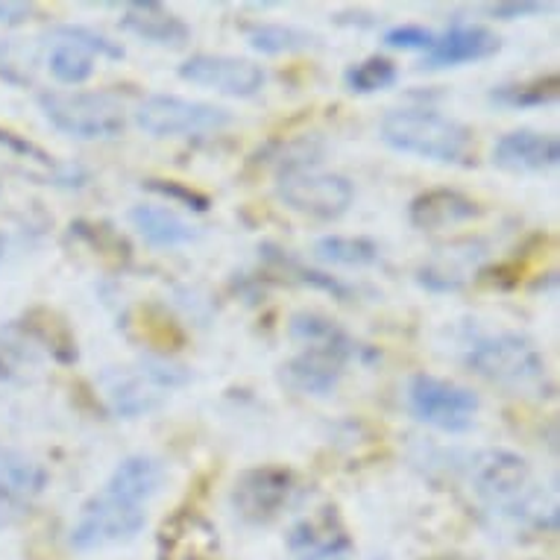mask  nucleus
Wrapping results in <instances>:
<instances>
[{"label": "nucleus", "instance_id": "nucleus-1", "mask_svg": "<svg viewBox=\"0 0 560 560\" xmlns=\"http://www.w3.org/2000/svg\"><path fill=\"white\" fill-rule=\"evenodd\" d=\"M382 141L396 153L429 159L441 165L467 167L476 162V141L472 129L464 127L460 120L441 115V112L425 109H390L378 124Z\"/></svg>", "mask_w": 560, "mask_h": 560}, {"label": "nucleus", "instance_id": "nucleus-2", "mask_svg": "<svg viewBox=\"0 0 560 560\" xmlns=\"http://www.w3.org/2000/svg\"><path fill=\"white\" fill-rule=\"evenodd\" d=\"M469 485L476 497L493 514L511 516L520 523H534L542 528V514L558 520L555 508H542V497L534 490L528 460L508 450H485L469 458Z\"/></svg>", "mask_w": 560, "mask_h": 560}, {"label": "nucleus", "instance_id": "nucleus-3", "mask_svg": "<svg viewBox=\"0 0 560 560\" xmlns=\"http://www.w3.org/2000/svg\"><path fill=\"white\" fill-rule=\"evenodd\" d=\"M191 382V370L179 368L162 355H148L129 368L103 370L97 385L109 411L124 420H138L156 411L167 396Z\"/></svg>", "mask_w": 560, "mask_h": 560}, {"label": "nucleus", "instance_id": "nucleus-4", "mask_svg": "<svg viewBox=\"0 0 560 560\" xmlns=\"http://www.w3.org/2000/svg\"><path fill=\"white\" fill-rule=\"evenodd\" d=\"M464 361L476 376L493 385L514 387V390L537 387L546 378L542 352L520 331H499V335L472 340Z\"/></svg>", "mask_w": 560, "mask_h": 560}, {"label": "nucleus", "instance_id": "nucleus-5", "mask_svg": "<svg viewBox=\"0 0 560 560\" xmlns=\"http://www.w3.org/2000/svg\"><path fill=\"white\" fill-rule=\"evenodd\" d=\"M38 106L50 127L80 141L115 138L127 127L120 103L103 92H42Z\"/></svg>", "mask_w": 560, "mask_h": 560}, {"label": "nucleus", "instance_id": "nucleus-6", "mask_svg": "<svg viewBox=\"0 0 560 560\" xmlns=\"http://www.w3.org/2000/svg\"><path fill=\"white\" fill-rule=\"evenodd\" d=\"M144 520H148L144 505H138L136 499L106 485L101 493H94L85 502L77 516L71 528V546L77 551H94L112 542H127L144 528Z\"/></svg>", "mask_w": 560, "mask_h": 560}, {"label": "nucleus", "instance_id": "nucleus-7", "mask_svg": "<svg viewBox=\"0 0 560 560\" xmlns=\"http://www.w3.org/2000/svg\"><path fill=\"white\" fill-rule=\"evenodd\" d=\"M276 194L294 212L317 218V221H335L355 200V188H352L347 176L329 174V171H320L314 165H296L288 167V171H279Z\"/></svg>", "mask_w": 560, "mask_h": 560}, {"label": "nucleus", "instance_id": "nucleus-8", "mask_svg": "<svg viewBox=\"0 0 560 560\" xmlns=\"http://www.w3.org/2000/svg\"><path fill=\"white\" fill-rule=\"evenodd\" d=\"M478 396L446 378L417 373L408 382V408L420 423L450 434H464L476 425Z\"/></svg>", "mask_w": 560, "mask_h": 560}, {"label": "nucleus", "instance_id": "nucleus-9", "mask_svg": "<svg viewBox=\"0 0 560 560\" xmlns=\"http://www.w3.org/2000/svg\"><path fill=\"white\" fill-rule=\"evenodd\" d=\"M136 124L153 138L200 136V132H218L230 127L232 115L214 103L188 101L176 94H153L138 103Z\"/></svg>", "mask_w": 560, "mask_h": 560}, {"label": "nucleus", "instance_id": "nucleus-10", "mask_svg": "<svg viewBox=\"0 0 560 560\" xmlns=\"http://www.w3.org/2000/svg\"><path fill=\"white\" fill-rule=\"evenodd\" d=\"M296 490V478L285 467L244 469L232 485V511L247 525H267L285 511Z\"/></svg>", "mask_w": 560, "mask_h": 560}, {"label": "nucleus", "instance_id": "nucleus-11", "mask_svg": "<svg viewBox=\"0 0 560 560\" xmlns=\"http://www.w3.org/2000/svg\"><path fill=\"white\" fill-rule=\"evenodd\" d=\"M179 80L200 89L230 94V97H256L267 83L265 68L241 56L197 54L179 65Z\"/></svg>", "mask_w": 560, "mask_h": 560}, {"label": "nucleus", "instance_id": "nucleus-12", "mask_svg": "<svg viewBox=\"0 0 560 560\" xmlns=\"http://www.w3.org/2000/svg\"><path fill=\"white\" fill-rule=\"evenodd\" d=\"M156 560H221V534L200 511L176 508L159 525Z\"/></svg>", "mask_w": 560, "mask_h": 560}, {"label": "nucleus", "instance_id": "nucleus-13", "mask_svg": "<svg viewBox=\"0 0 560 560\" xmlns=\"http://www.w3.org/2000/svg\"><path fill=\"white\" fill-rule=\"evenodd\" d=\"M45 485L47 469L42 464L0 443V525H12L24 516Z\"/></svg>", "mask_w": 560, "mask_h": 560}, {"label": "nucleus", "instance_id": "nucleus-14", "mask_svg": "<svg viewBox=\"0 0 560 560\" xmlns=\"http://www.w3.org/2000/svg\"><path fill=\"white\" fill-rule=\"evenodd\" d=\"M502 38L481 24H460L455 21L446 33H434L432 47L425 50V68H458V65L485 62L499 54Z\"/></svg>", "mask_w": 560, "mask_h": 560}, {"label": "nucleus", "instance_id": "nucleus-15", "mask_svg": "<svg viewBox=\"0 0 560 560\" xmlns=\"http://www.w3.org/2000/svg\"><path fill=\"white\" fill-rule=\"evenodd\" d=\"M481 206L472 197L455 191V188H429V191L417 194L408 206V221L413 230L423 232H441L460 226L481 218Z\"/></svg>", "mask_w": 560, "mask_h": 560}, {"label": "nucleus", "instance_id": "nucleus-16", "mask_svg": "<svg viewBox=\"0 0 560 560\" xmlns=\"http://www.w3.org/2000/svg\"><path fill=\"white\" fill-rule=\"evenodd\" d=\"M493 162L502 171H514V174H540L560 162V141L549 132L514 129L497 141Z\"/></svg>", "mask_w": 560, "mask_h": 560}, {"label": "nucleus", "instance_id": "nucleus-17", "mask_svg": "<svg viewBox=\"0 0 560 560\" xmlns=\"http://www.w3.org/2000/svg\"><path fill=\"white\" fill-rule=\"evenodd\" d=\"M120 27L141 38V42L162 47H183L191 38V27L176 12H171L167 7L156 3V0L127 3Z\"/></svg>", "mask_w": 560, "mask_h": 560}, {"label": "nucleus", "instance_id": "nucleus-18", "mask_svg": "<svg viewBox=\"0 0 560 560\" xmlns=\"http://www.w3.org/2000/svg\"><path fill=\"white\" fill-rule=\"evenodd\" d=\"M347 361L326 349H303L300 355L282 364V382L291 390L308 396H326L338 387Z\"/></svg>", "mask_w": 560, "mask_h": 560}, {"label": "nucleus", "instance_id": "nucleus-19", "mask_svg": "<svg viewBox=\"0 0 560 560\" xmlns=\"http://www.w3.org/2000/svg\"><path fill=\"white\" fill-rule=\"evenodd\" d=\"M129 223L136 226L138 235L148 241L150 247L159 249L183 247V244L200 238V230L194 223H188L183 214H176L174 209H165V206H150V202L132 206Z\"/></svg>", "mask_w": 560, "mask_h": 560}, {"label": "nucleus", "instance_id": "nucleus-20", "mask_svg": "<svg viewBox=\"0 0 560 560\" xmlns=\"http://www.w3.org/2000/svg\"><path fill=\"white\" fill-rule=\"evenodd\" d=\"M68 238L85 253H92L97 265L106 270H124L132 261V244L112 223L74 221L68 226Z\"/></svg>", "mask_w": 560, "mask_h": 560}, {"label": "nucleus", "instance_id": "nucleus-21", "mask_svg": "<svg viewBox=\"0 0 560 560\" xmlns=\"http://www.w3.org/2000/svg\"><path fill=\"white\" fill-rule=\"evenodd\" d=\"M288 331L296 343H303L305 349H326V352H335L343 361L355 359L359 355V343L349 338L347 331L340 329L338 323L323 317L317 312H300L291 317L288 323Z\"/></svg>", "mask_w": 560, "mask_h": 560}, {"label": "nucleus", "instance_id": "nucleus-22", "mask_svg": "<svg viewBox=\"0 0 560 560\" xmlns=\"http://www.w3.org/2000/svg\"><path fill=\"white\" fill-rule=\"evenodd\" d=\"M19 326L27 331L30 338L38 340L59 364H74L77 361L74 331H71V326H68L56 312L33 308V312L24 314V320H21Z\"/></svg>", "mask_w": 560, "mask_h": 560}, {"label": "nucleus", "instance_id": "nucleus-23", "mask_svg": "<svg viewBox=\"0 0 560 560\" xmlns=\"http://www.w3.org/2000/svg\"><path fill=\"white\" fill-rule=\"evenodd\" d=\"M47 68L62 85H80L94 74V54L74 38L54 30V47L47 54Z\"/></svg>", "mask_w": 560, "mask_h": 560}, {"label": "nucleus", "instance_id": "nucleus-24", "mask_svg": "<svg viewBox=\"0 0 560 560\" xmlns=\"http://www.w3.org/2000/svg\"><path fill=\"white\" fill-rule=\"evenodd\" d=\"M129 331H136L138 338L156 349H179L185 343L183 326L159 305H141L127 317Z\"/></svg>", "mask_w": 560, "mask_h": 560}, {"label": "nucleus", "instance_id": "nucleus-25", "mask_svg": "<svg viewBox=\"0 0 560 560\" xmlns=\"http://www.w3.org/2000/svg\"><path fill=\"white\" fill-rule=\"evenodd\" d=\"M349 537L340 525L335 508H323L317 516H308L303 523H296L291 528L288 546L300 555V551L326 549V546H347Z\"/></svg>", "mask_w": 560, "mask_h": 560}, {"label": "nucleus", "instance_id": "nucleus-26", "mask_svg": "<svg viewBox=\"0 0 560 560\" xmlns=\"http://www.w3.org/2000/svg\"><path fill=\"white\" fill-rule=\"evenodd\" d=\"M560 94V80L558 74L537 77L528 83H508L499 85L490 92V101L505 109H537V106H549L558 101Z\"/></svg>", "mask_w": 560, "mask_h": 560}, {"label": "nucleus", "instance_id": "nucleus-27", "mask_svg": "<svg viewBox=\"0 0 560 560\" xmlns=\"http://www.w3.org/2000/svg\"><path fill=\"white\" fill-rule=\"evenodd\" d=\"M314 253L323 261L340 267H370L382 258L376 241L361 238V235L359 238L355 235H326V238L317 241Z\"/></svg>", "mask_w": 560, "mask_h": 560}, {"label": "nucleus", "instance_id": "nucleus-28", "mask_svg": "<svg viewBox=\"0 0 560 560\" xmlns=\"http://www.w3.org/2000/svg\"><path fill=\"white\" fill-rule=\"evenodd\" d=\"M244 36H247L253 50L265 56L296 54V50H305L317 42L305 30L285 27V24H244Z\"/></svg>", "mask_w": 560, "mask_h": 560}, {"label": "nucleus", "instance_id": "nucleus-29", "mask_svg": "<svg viewBox=\"0 0 560 560\" xmlns=\"http://www.w3.org/2000/svg\"><path fill=\"white\" fill-rule=\"evenodd\" d=\"M396 65L385 56H368V59H361L352 68H347V74H343V83H347L349 92L355 94H376L385 92L390 85L396 83Z\"/></svg>", "mask_w": 560, "mask_h": 560}, {"label": "nucleus", "instance_id": "nucleus-30", "mask_svg": "<svg viewBox=\"0 0 560 560\" xmlns=\"http://www.w3.org/2000/svg\"><path fill=\"white\" fill-rule=\"evenodd\" d=\"M265 249H267L265 256L270 258V261H273L279 270H285V276L296 279L300 285H308V288H314V291H323V294L335 296V300H349V296H352V291H349L343 282H338L335 276H326V273H320V270H308V267H303L300 261H294L291 256H285L282 249L270 247V244H265Z\"/></svg>", "mask_w": 560, "mask_h": 560}, {"label": "nucleus", "instance_id": "nucleus-31", "mask_svg": "<svg viewBox=\"0 0 560 560\" xmlns=\"http://www.w3.org/2000/svg\"><path fill=\"white\" fill-rule=\"evenodd\" d=\"M144 188L159 197H165V200L176 202V206H185V209H191V212H209L212 209V200L206 197V194L194 191L188 185L176 183V179H144Z\"/></svg>", "mask_w": 560, "mask_h": 560}, {"label": "nucleus", "instance_id": "nucleus-32", "mask_svg": "<svg viewBox=\"0 0 560 560\" xmlns=\"http://www.w3.org/2000/svg\"><path fill=\"white\" fill-rule=\"evenodd\" d=\"M62 36L74 38V42H80V45H85L89 50H92L94 56H103V59H124V47L118 45V42H112L109 36H103V33H97V30L92 27H83V24H62V27H56Z\"/></svg>", "mask_w": 560, "mask_h": 560}, {"label": "nucleus", "instance_id": "nucleus-33", "mask_svg": "<svg viewBox=\"0 0 560 560\" xmlns=\"http://www.w3.org/2000/svg\"><path fill=\"white\" fill-rule=\"evenodd\" d=\"M434 42V33L417 24H402L385 33V45L396 47V50H429Z\"/></svg>", "mask_w": 560, "mask_h": 560}, {"label": "nucleus", "instance_id": "nucleus-34", "mask_svg": "<svg viewBox=\"0 0 560 560\" xmlns=\"http://www.w3.org/2000/svg\"><path fill=\"white\" fill-rule=\"evenodd\" d=\"M0 148H7L10 153H15V156L30 159V162H36V165L42 167H56L54 156H47L45 150L36 148L33 141H27V138L15 136V132H10V129H0Z\"/></svg>", "mask_w": 560, "mask_h": 560}, {"label": "nucleus", "instance_id": "nucleus-35", "mask_svg": "<svg viewBox=\"0 0 560 560\" xmlns=\"http://www.w3.org/2000/svg\"><path fill=\"white\" fill-rule=\"evenodd\" d=\"M542 10H546L542 3L523 0V3H493V7H487V15L499 21H516V19H532V15H537V12Z\"/></svg>", "mask_w": 560, "mask_h": 560}, {"label": "nucleus", "instance_id": "nucleus-36", "mask_svg": "<svg viewBox=\"0 0 560 560\" xmlns=\"http://www.w3.org/2000/svg\"><path fill=\"white\" fill-rule=\"evenodd\" d=\"M33 15V7L27 3H12V0H0V24H21Z\"/></svg>", "mask_w": 560, "mask_h": 560}, {"label": "nucleus", "instance_id": "nucleus-37", "mask_svg": "<svg viewBox=\"0 0 560 560\" xmlns=\"http://www.w3.org/2000/svg\"><path fill=\"white\" fill-rule=\"evenodd\" d=\"M349 549H352V542H347V546H326V549L300 551L296 560H349Z\"/></svg>", "mask_w": 560, "mask_h": 560}, {"label": "nucleus", "instance_id": "nucleus-38", "mask_svg": "<svg viewBox=\"0 0 560 560\" xmlns=\"http://www.w3.org/2000/svg\"><path fill=\"white\" fill-rule=\"evenodd\" d=\"M429 560H464L458 555H438V558H429Z\"/></svg>", "mask_w": 560, "mask_h": 560}, {"label": "nucleus", "instance_id": "nucleus-39", "mask_svg": "<svg viewBox=\"0 0 560 560\" xmlns=\"http://www.w3.org/2000/svg\"><path fill=\"white\" fill-rule=\"evenodd\" d=\"M0 378H10V368L3 361H0Z\"/></svg>", "mask_w": 560, "mask_h": 560}]
</instances>
